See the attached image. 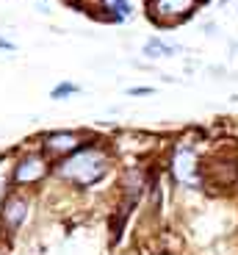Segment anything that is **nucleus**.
I'll return each instance as SVG.
<instances>
[{
  "instance_id": "nucleus-12",
  "label": "nucleus",
  "mask_w": 238,
  "mask_h": 255,
  "mask_svg": "<svg viewBox=\"0 0 238 255\" xmlns=\"http://www.w3.org/2000/svg\"><path fill=\"white\" fill-rule=\"evenodd\" d=\"M0 50H8V53H14V50H17V45H14V42H8L6 36H0Z\"/></svg>"
},
{
  "instance_id": "nucleus-3",
  "label": "nucleus",
  "mask_w": 238,
  "mask_h": 255,
  "mask_svg": "<svg viewBox=\"0 0 238 255\" xmlns=\"http://www.w3.org/2000/svg\"><path fill=\"white\" fill-rule=\"evenodd\" d=\"M53 166L56 164L39 150V144L17 150L14 158H11V166H8L11 191H28V194H36L47 180H53Z\"/></svg>"
},
{
  "instance_id": "nucleus-14",
  "label": "nucleus",
  "mask_w": 238,
  "mask_h": 255,
  "mask_svg": "<svg viewBox=\"0 0 238 255\" xmlns=\"http://www.w3.org/2000/svg\"><path fill=\"white\" fill-rule=\"evenodd\" d=\"M230 50H233V53H236V56H238V42H233V45H230Z\"/></svg>"
},
{
  "instance_id": "nucleus-13",
  "label": "nucleus",
  "mask_w": 238,
  "mask_h": 255,
  "mask_svg": "<svg viewBox=\"0 0 238 255\" xmlns=\"http://www.w3.org/2000/svg\"><path fill=\"white\" fill-rule=\"evenodd\" d=\"M202 31H205L208 36H216V22H205V25H202Z\"/></svg>"
},
{
  "instance_id": "nucleus-9",
  "label": "nucleus",
  "mask_w": 238,
  "mask_h": 255,
  "mask_svg": "<svg viewBox=\"0 0 238 255\" xmlns=\"http://www.w3.org/2000/svg\"><path fill=\"white\" fill-rule=\"evenodd\" d=\"M80 86L78 83H72V81H61V83H56L53 86V92H50V97L53 100H67V97H75V95H80Z\"/></svg>"
},
{
  "instance_id": "nucleus-10",
  "label": "nucleus",
  "mask_w": 238,
  "mask_h": 255,
  "mask_svg": "<svg viewBox=\"0 0 238 255\" xmlns=\"http://www.w3.org/2000/svg\"><path fill=\"white\" fill-rule=\"evenodd\" d=\"M8 166H11V158L8 155H0V203L6 200V194L11 191V178H8Z\"/></svg>"
},
{
  "instance_id": "nucleus-1",
  "label": "nucleus",
  "mask_w": 238,
  "mask_h": 255,
  "mask_svg": "<svg viewBox=\"0 0 238 255\" xmlns=\"http://www.w3.org/2000/svg\"><path fill=\"white\" fill-rule=\"evenodd\" d=\"M114 166H116L114 139L89 136L75 153L56 161L53 183L64 186L75 194H86V191H94L97 186H103L105 180L114 178Z\"/></svg>"
},
{
  "instance_id": "nucleus-2",
  "label": "nucleus",
  "mask_w": 238,
  "mask_h": 255,
  "mask_svg": "<svg viewBox=\"0 0 238 255\" xmlns=\"http://www.w3.org/2000/svg\"><path fill=\"white\" fill-rule=\"evenodd\" d=\"M163 169H166L169 180L183 191H205L208 189L205 158H202L197 141H191V139H174L169 144Z\"/></svg>"
},
{
  "instance_id": "nucleus-11",
  "label": "nucleus",
  "mask_w": 238,
  "mask_h": 255,
  "mask_svg": "<svg viewBox=\"0 0 238 255\" xmlns=\"http://www.w3.org/2000/svg\"><path fill=\"white\" fill-rule=\"evenodd\" d=\"M125 95H128V97H153L155 89H153V86H128Z\"/></svg>"
},
{
  "instance_id": "nucleus-4",
  "label": "nucleus",
  "mask_w": 238,
  "mask_h": 255,
  "mask_svg": "<svg viewBox=\"0 0 238 255\" xmlns=\"http://www.w3.org/2000/svg\"><path fill=\"white\" fill-rule=\"evenodd\" d=\"M33 200L36 197L28 194V191H8L6 200L0 203V236L6 242L17 239L25 230V225L31 222L33 208H36Z\"/></svg>"
},
{
  "instance_id": "nucleus-16",
  "label": "nucleus",
  "mask_w": 238,
  "mask_h": 255,
  "mask_svg": "<svg viewBox=\"0 0 238 255\" xmlns=\"http://www.w3.org/2000/svg\"><path fill=\"white\" fill-rule=\"evenodd\" d=\"M230 100H233V103H238V95H233V97H230Z\"/></svg>"
},
{
  "instance_id": "nucleus-6",
  "label": "nucleus",
  "mask_w": 238,
  "mask_h": 255,
  "mask_svg": "<svg viewBox=\"0 0 238 255\" xmlns=\"http://www.w3.org/2000/svg\"><path fill=\"white\" fill-rule=\"evenodd\" d=\"M89 136H91L89 130H78V128H56V130H45V133H39L36 144H39V150H42V153L56 164V161L67 158L70 153H75V150L83 144Z\"/></svg>"
},
{
  "instance_id": "nucleus-7",
  "label": "nucleus",
  "mask_w": 238,
  "mask_h": 255,
  "mask_svg": "<svg viewBox=\"0 0 238 255\" xmlns=\"http://www.w3.org/2000/svg\"><path fill=\"white\" fill-rule=\"evenodd\" d=\"M183 47L177 45V42H166L163 36H150L147 42H144V47H142V53L147 58H153V61H158V58H172V56H177Z\"/></svg>"
},
{
  "instance_id": "nucleus-15",
  "label": "nucleus",
  "mask_w": 238,
  "mask_h": 255,
  "mask_svg": "<svg viewBox=\"0 0 238 255\" xmlns=\"http://www.w3.org/2000/svg\"><path fill=\"white\" fill-rule=\"evenodd\" d=\"M197 3H200V6H205V3H211V0H197Z\"/></svg>"
},
{
  "instance_id": "nucleus-8",
  "label": "nucleus",
  "mask_w": 238,
  "mask_h": 255,
  "mask_svg": "<svg viewBox=\"0 0 238 255\" xmlns=\"http://www.w3.org/2000/svg\"><path fill=\"white\" fill-rule=\"evenodd\" d=\"M97 11H105V19L119 25L133 17V3L130 0H97Z\"/></svg>"
},
{
  "instance_id": "nucleus-5",
  "label": "nucleus",
  "mask_w": 238,
  "mask_h": 255,
  "mask_svg": "<svg viewBox=\"0 0 238 255\" xmlns=\"http://www.w3.org/2000/svg\"><path fill=\"white\" fill-rule=\"evenodd\" d=\"M197 8H200L197 0H144L147 19L153 25L163 28V31L188 22V19L197 14Z\"/></svg>"
}]
</instances>
